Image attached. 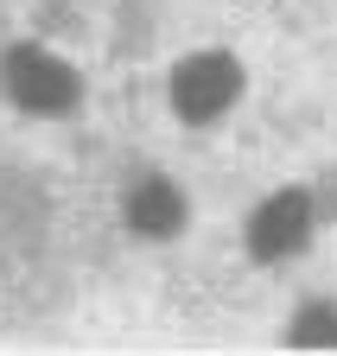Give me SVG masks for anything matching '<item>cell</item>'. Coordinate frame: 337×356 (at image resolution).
<instances>
[{"instance_id":"6da1fadb","label":"cell","mask_w":337,"mask_h":356,"mask_svg":"<svg viewBox=\"0 0 337 356\" xmlns=\"http://www.w3.org/2000/svg\"><path fill=\"white\" fill-rule=\"evenodd\" d=\"M236 89H242L236 58L204 51V58H185V64L172 70V108H179L185 121H210V115H223V108L236 102Z\"/></svg>"},{"instance_id":"7a4b0ae2","label":"cell","mask_w":337,"mask_h":356,"mask_svg":"<svg viewBox=\"0 0 337 356\" xmlns=\"http://www.w3.org/2000/svg\"><path fill=\"white\" fill-rule=\"evenodd\" d=\"M7 89H13V102L32 108V115H64V108L76 102V76H70V64L51 58V51H32V44L7 58Z\"/></svg>"},{"instance_id":"3957f363","label":"cell","mask_w":337,"mask_h":356,"mask_svg":"<svg viewBox=\"0 0 337 356\" xmlns=\"http://www.w3.org/2000/svg\"><path fill=\"white\" fill-rule=\"evenodd\" d=\"M306 229H312L306 191H280V197H268L255 210V222H248V248H255L261 261H280V254H293V248L306 242Z\"/></svg>"},{"instance_id":"277c9868","label":"cell","mask_w":337,"mask_h":356,"mask_svg":"<svg viewBox=\"0 0 337 356\" xmlns=\"http://www.w3.org/2000/svg\"><path fill=\"white\" fill-rule=\"evenodd\" d=\"M128 222L140 236H172L179 222H185V197L165 185V178H140L134 197H128Z\"/></svg>"},{"instance_id":"5b68a950","label":"cell","mask_w":337,"mask_h":356,"mask_svg":"<svg viewBox=\"0 0 337 356\" xmlns=\"http://www.w3.org/2000/svg\"><path fill=\"white\" fill-rule=\"evenodd\" d=\"M299 343H331L337 337V305H306V325H293Z\"/></svg>"}]
</instances>
